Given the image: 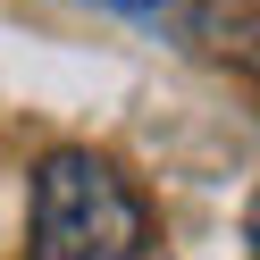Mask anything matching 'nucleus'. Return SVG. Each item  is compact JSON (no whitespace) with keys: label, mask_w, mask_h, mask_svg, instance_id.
I'll return each instance as SVG.
<instances>
[{"label":"nucleus","mask_w":260,"mask_h":260,"mask_svg":"<svg viewBox=\"0 0 260 260\" xmlns=\"http://www.w3.org/2000/svg\"><path fill=\"white\" fill-rule=\"evenodd\" d=\"M143 243H151V210L101 151L59 143L34 168L25 260H143Z\"/></svg>","instance_id":"obj_1"},{"label":"nucleus","mask_w":260,"mask_h":260,"mask_svg":"<svg viewBox=\"0 0 260 260\" xmlns=\"http://www.w3.org/2000/svg\"><path fill=\"white\" fill-rule=\"evenodd\" d=\"M109 9H126V17H151V25H159V17H168V25L185 17V0H109Z\"/></svg>","instance_id":"obj_2"},{"label":"nucleus","mask_w":260,"mask_h":260,"mask_svg":"<svg viewBox=\"0 0 260 260\" xmlns=\"http://www.w3.org/2000/svg\"><path fill=\"white\" fill-rule=\"evenodd\" d=\"M143 260H151V252H143Z\"/></svg>","instance_id":"obj_3"}]
</instances>
